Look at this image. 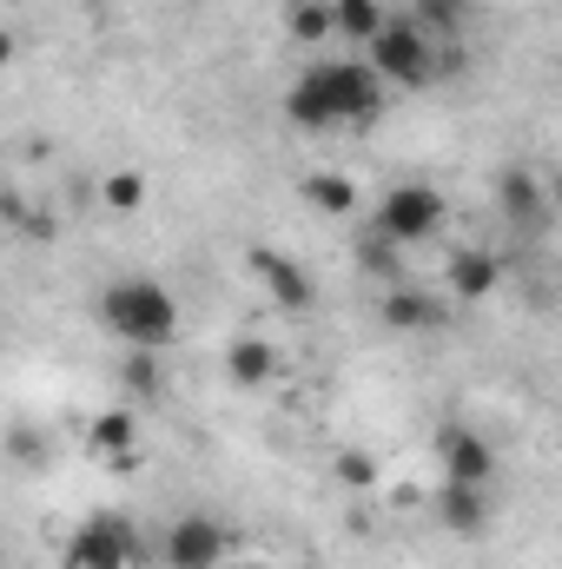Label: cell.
I'll return each mask as SVG.
<instances>
[{
  "mask_svg": "<svg viewBox=\"0 0 562 569\" xmlns=\"http://www.w3.org/2000/svg\"><path fill=\"white\" fill-rule=\"evenodd\" d=\"M378 113H384V80L371 73V60H311L284 93V120L298 133L371 127Z\"/></svg>",
  "mask_w": 562,
  "mask_h": 569,
  "instance_id": "6da1fadb",
  "label": "cell"
},
{
  "mask_svg": "<svg viewBox=\"0 0 562 569\" xmlns=\"http://www.w3.org/2000/svg\"><path fill=\"white\" fill-rule=\"evenodd\" d=\"M100 325L127 345V351H165L179 338V298L159 279H113L100 291Z\"/></svg>",
  "mask_w": 562,
  "mask_h": 569,
  "instance_id": "7a4b0ae2",
  "label": "cell"
},
{
  "mask_svg": "<svg viewBox=\"0 0 562 569\" xmlns=\"http://www.w3.org/2000/svg\"><path fill=\"white\" fill-rule=\"evenodd\" d=\"M364 60H371V73L384 80V87H430L436 80V33L423 27L418 13H391L384 20V33L364 47Z\"/></svg>",
  "mask_w": 562,
  "mask_h": 569,
  "instance_id": "3957f363",
  "label": "cell"
},
{
  "mask_svg": "<svg viewBox=\"0 0 562 569\" xmlns=\"http://www.w3.org/2000/svg\"><path fill=\"white\" fill-rule=\"evenodd\" d=\"M443 226H450V199H443L436 186H423V179L391 186V192L378 199V212H371V232L391 239V246H423V239H436Z\"/></svg>",
  "mask_w": 562,
  "mask_h": 569,
  "instance_id": "277c9868",
  "label": "cell"
},
{
  "mask_svg": "<svg viewBox=\"0 0 562 569\" xmlns=\"http://www.w3.org/2000/svg\"><path fill=\"white\" fill-rule=\"evenodd\" d=\"M140 530H133V517H120V510H100V517H87L73 537H67V550H60V569H133L140 563Z\"/></svg>",
  "mask_w": 562,
  "mask_h": 569,
  "instance_id": "5b68a950",
  "label": "cell"
},
{
  "mask_svg": "<svg viewBox=\"0 0 562 569\" xmlns=\"http://www.w3.org/2000/svg\"><path fill=\"white\" fill-rule=\"evenodd\" d=\"M232 557V530L205 510H185L159 530V563L165 569H219Z\"/></svg>",
  "mask_w": 562,
  "mask_h": 569,
  "instance_id": "8992f818",
  "label": "cell"
},
{
  "mask_svg": "<svg viewBox=\"0 0 562 569\" xmlns=\"http://www.w3.org/2000/svg\"><path fill=\"white\" fill-rule=\"evenodd\" d=\"M436 457H443V483H476V490L496 483V443H490L483 430L450 425L436 437Z\"/></svg>",
  "mask_w": 562,
  "mask_h": 569,
  "instance_id": "52a82bcc",
  "label": "cell"
},
{
  "mask_svg": "<svg viewBox=\"0 0 562 569\" xmlns=\"http://www.w3.org/2000/svg\"><path fill=\"white\" fill-rule=\"evenodd\" d=\"M245 266H252V279L265 284V298L284 305V311H311V305H318V284L304 279V266H298V259H284L279 246H252V252H245Z\"/></svg>",
  "mask_w": 562,
  "mask_h": 569,
  "instance_id": "ba28073f",
  "label": "cell"
},
{
  "mask_svg": "<svg viewBox=\"0 0 562 569\" xmlns=\"http://www.w3.org/2000/svg\"><path fill=\"white\" fill-rule=\"evenodd\" d=\"M496 206H503V219H510L516 232H543V226H550V212H556L550 186H543V179H530V172H516V166L496 179Z\"/></svg>",
  "mask_w": 562,
  "mask_h": 569,
  "instance_id": "9c48e42d",
  "label": "cell"
},
{
  "mask_svg": "<svg viewBox=\"0 0 562 569\" xmlns=\"http://www.w3.org/2000/svg\"><path fill=\"white\" fill-rule=\"evenodd\" d=\"M279 371H284V358H279V345H272V338H259V331H239V338L225 345V378H232L239 391H265Z\"/></svg>",
  "mask_w": 562,
  "mask_h": 569,
  "instance_id": "30bf717a",
  "label": "cell"
},
{
  "mask_svg": "<svg viewBox=\"0 0 562 569\" xmlns=\"http://www.w3.org/2000/svg\"><path fill=\"white\" fill-rule=\"evenodd\" d=\"M443 318H450V305L436 298V291H423V284H384V325L391 331H443Z\"/></svg>",
  "mask_w": 562,
  "mask_h": 569,
  "instance_id": "8fae6325",
  "label": "cell"
},
{
  "mask_svg": "<svg viewBox=\"0 0 562 569\" xmlns=\"http://www.w3.org/2000/svg\"><path fill=\"white\" fill-rule=\"evenodd\" d=\"M430 503H436V523L450 537H483L490 530V490H476V483H443Z\"/></svg>",
  "mask_w": 562,
  "mask_h": 569,
  "instance_id": "7c38bea8",
  "label": "cell"
},
{
  "mask_svg": "<svg viewBox=\"0 0 562 569\" xmlns=\"http://www.w3.org/2000/svg\"><path fill=\"white\" fill-rule=\"evenodd\" d=\"M443 284H450V298L476 305V298H490V291L503 284V266H496V252H476V246H463V252H450Z\"/></svg>",
  "mask_w": 562,
  "mask_h": 569,
  "instance_id": "4fadbf2b",
  "label": "cell"
},
{
  "mask_svg": "<svg viewBox=\"0 0 562 569\" xmlns=\"http://www.w3.org/2000/svg\"><path fill=\"white\" fill-rule=\"evenodd\" d=\"M298 199H304L311 212H324V219H344V212H358V186H351L344 172H311V179L298 186Z\"/></svg>",
  "mask_w": 562,
  "mask_h": 569,
  "instance_id": "5bb4252c",
  "label": "cell"
},
{
  "mask_svg": "<svg viewBox=\"0 0 562 569\" xmlns=\"http://www.w3.org/2000/svg\"><path fill=\"white\" fill-rule=\"evenodd\" d=\"M284 33H291L298 47L331 40V33H338V0H291V7H284Z\"/></svg>",
  "mask_w": 562,
  "mask_h": 569,
  "instance_id": "9a60e30c",
  "label": "cell"
},
{
  "mask_svg": "<svg viewBox=\"0 0 562 569\" xmlns=\"http://www.w3.org/2000/svg\"><path fill=\"white\" fill-rule=\"evenodd\" d=\"M384 0H338V33L351 40V47H371L378 33H384Z\"/></svg>",
  "mask_w": 562,
  "mask_h": 569,
  "instance_id": "2e32d148",
  "label": "cell"
},
{
  "mask_svg": "<svg viewBox=\"0 0 562 569\" xmlns=\"http://www.w3.org/2000/svg\"><path fill=\"white\" fill-rule=\"evenodd\" d=\"M133 437H140L133 411H100V418L87 425V443H93L100 457H127V450H133Z\"/></svg>",
  "mask_w": 562,
  "mask_h": 569,
  "instance_id": "e0dca14e",
  "label": "cell"
},
{
  "mask_svg": "<svg viewBox=\"0 0 562 569\" xmlns=\"http://www.w3.org/2000/svg\"><path fill=\"white\" fill-rule=\"evenodd\" d=\"M120 385H127L133 398H165V365H159V351H127Z\"/></svg>",
  "mask_w": 562,
  "mask_h": 569,
  "instance_id": "ac0fdd59",
  "label": "cell"
},
{
  "mask_svg": "<svg viewBox=\"0 0 562 569\" xmlns=\"http://www.w3.org/2000/svg\"><path fill=\"white\" fill-rule=\"evenodd\" d=\"M398 252H404V246H391V239H378V232H364V239H358V266H364L371 279H384V284H404Z\"/></svg>",
  "mask_w": 562,
  "mask_h": 569,
  "instance_id": "d6986e66",
  "label": "cell"
},
{
  "mask_svg": "<svg viewBox=\"0 0 562 569\" xmlns=\"http://www.w3.org/2000/svg\"><path fill=\"white\" fill-rule=\"evenodd\" d=\"M100 199H107V212H140V206H145V172H133V166H120V172H107V186H100Z\"/></svg>",
  "mask_w": 562,
  "mask_h": 569,
  "instance_id": "ffe728a7",
  "label": "cell"
},
{
  "mask_svg": "<svg viewBox=\"0 0 562 569\" xmlns=\"http://www.w3.org/2000/svg\"><path fill=\"white\" fill-rule=\"evenodd\" d=\"M338 483L344 490H378V457L371 450H338Z\"/></svg>",
  "mask_w": 562,
  "mask_h": 569,
  "instance_id": "44dd1931",
  "label": "cell"
},
{
  "mask_svg": "<svg viewBox=\"0 0 562 569\" xmlns=\"http://www.w3.org/2000/svg\"><path fill=\"white\" fill-rule=\"evenodd\" d=\"M418 20L430 33H450L456 27V0H418Z\"/></svg>",
  "mask_w": 562,
  "mask_h": 569,
  "instance_id": "7402d4cb",
  "label": "cell"
},
{
  "mask_svg": "<svg viewBox=\"0 0 562 569\" xmlns=\"http://www.w3.org/2000/svg\"><path fill=\"white\" fill-rule=\"evenodd\" d=\"M550 199H556V212H562V172H556V179H550Z\"/></svg>",
  "mask_w": 562,
  "mask_h": 569,
  "instance_id": "603a6c76",
  "label": "cell"
}]
</instances>
